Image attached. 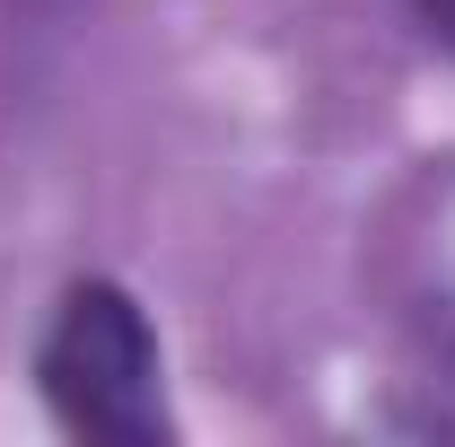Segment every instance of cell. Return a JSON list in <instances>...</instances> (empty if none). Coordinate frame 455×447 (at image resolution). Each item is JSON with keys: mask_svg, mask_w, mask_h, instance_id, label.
Instances as JSON below:
<instances>
[{"mask_svg": "<svg viewBox=\"0 0 455 447\" xmlns=\"http://www.w3.org/2000/svg\"><path fill=\"white\" fill-rule=\"evenodd\" d=\"M36 394L53 412L61 439L88 447H167V351L158 325L140 307V289H123L114 272L61 280L53 316L36 334Z\"/></svg>", "mask_w": 455, "mask_h": 447, "instance_id": "6da1fadb", "label": "cell"}, {"mask_svg": "<svg viewBox=\"0 0 455 447\" xmlns=\"http://www.w3.org/2000/svg\"><path fill=\"white\" fill-rule=\"evenodd\" d=\"M411 27H420V36L455 61V0H411Z\"/></svg>", "mask_w": 455, "mask_h": 447, "instance_id": "7a4b0ae2", "label": "cell"}]
</instances>
